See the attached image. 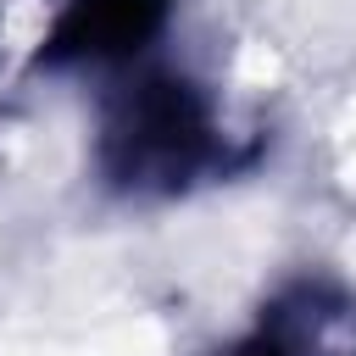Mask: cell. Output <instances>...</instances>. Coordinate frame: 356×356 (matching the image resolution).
Instances as JSON below:
<instances>
[{
    "mask_svg": "<svg viewBox=\"0 0 356 356\" xmlns=\"http://www.w3.org/2000/svg\"><path fill=\"white\" fill-rule=\"evenodd\" d=\"M95 156L117 189L172 195L217 161L211 106L178 72H139L106 100Z\"/></svg>",
    "mask_w": 356,
    "mask_h": 356,
    "instance_id": "1",
    "label": "cell"
},
{
    "mask_svg": "<svg viewBox=\"0 0 356 356\" xmlns=\"http://www.w3.org/2000/svg\"><path fill=\"white\" fill-rule=\"evenodd\" d=\"M172 0H67V11L56 17L39 61L44 67H95V61H122L134 50H145L161 22H167Z\"/></svg>",
    "mask_w": 356,
    "mask_h": 356,
    "instance_id": "2",
    "label": "cell"
},
{
    "mask_svg": "<svg viewBox=\"0 0 356 356\" xmlns=\"http://www.w3.org/2000/svg\"><path fill=\"white\" fill-rule=\"evenodd\" d=\"M312 317H317V295L306 289L300 300H289V306H278L250 339H239L228 356H306V345H312Z\"/></svg>",
    "mask_w": 356,
    "mask_h": 356,
    "instance_id": "3",
    "label": "cell"
}]
</instances>
